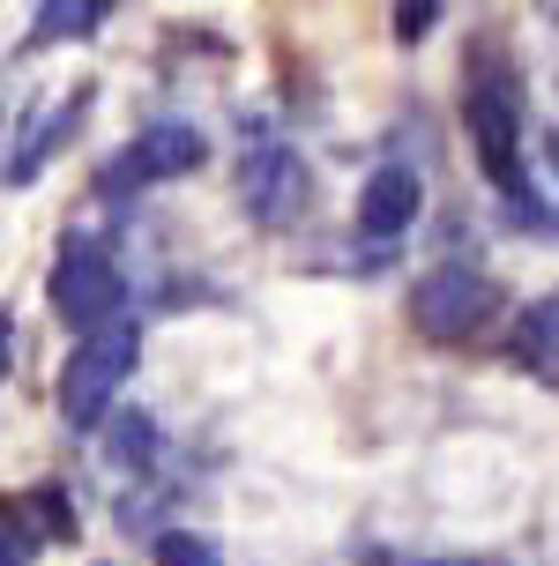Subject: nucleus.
Segmentation results:
<instances>
[{"label": "nucleus", "instance_id": "423d86ee", "mask_svg": "<svg viewBox=\"0 0 559 566\" xmlns=\"http://www.w3.org/2000/svg\"><path fill=\"white\" fill-rule=\"evenodd\" d=\"M307 195H313V179L299 149H253L239 165V201H247L253 224H291L307 209Z\"/></svg>", "mask_w": 559, "mask_h": 566}, {"label": "nucleus", "instance_id": "9d476101", "mask_svg": "<svg viewBox=\"0 0 559 566\" xmlns=\"http://www.w3.org/2000/svg\"><path fill=\"white\" fill-rule=\"evenodd\" d=\"M515 358L537 373V380H552L559 388V298H537L522 313V328H515Z\"/></svg>", "mask_w": 559, "mask_h": 566}, {"label": "nucleus", "instance_id": "20e7f679", "mask_svg": "<svg viewBox=\"0 0 559 566\" xmlns=\"http://www.w3.org/2000/svg\"><path fill=\"white\" fill-rule=\"evenodd\" d=\"M53 313L68 321V328H105V321H120V269H112V254L97 247V239H68L53 261Z\"/></svg>", "mask_w": 559, "mask_h": 566}, {"label": "nucleus", "instance_id": "1a4fd4ad", "mask_svg": "<svg viewBox=\"0 0 559 566\" xmlns=\"http://www.w3.org/2000/svg\"><path fill=\"white\" fill-rule=\"evenodd\" d=\"M97 432H105V462H120V470H149V462H157V418H149V410L112 402Z\"/></svg>", "mask_w": 559, "mask_h": 566}, {"label": "nucleus", "instance_id": "6e6552de", "mask_svg": "<svg viewBox=\"0 0 559 566\" xmlns=\"http://www.w3.org/2000/svg\"><path fill=\"white\" fill-rule=\"evenodd\" d=\"M83 97H90V90H75V97H68V105H60L53 119H38V127L23 135V149H15V165H8V187H30L38 171L53 165V149H60L68 135H75V127H83Z\"/></svg>", "mask_w": 559, "mask_h": 566}, {"label": "nucleus", "instance_id": "4468645a", "mask_svg": "<svg viewBox=\"0 0 559 566\" xmlns=\"http://www.w3.org/2000/svg\"><path fill=\"white\" fill-rule=\"evenodd\" d=\"M157 566H224V559L201 537H187V530H165L157 537Z\"/></svg>", "mask_w": 559, "mask_h": 566}, {"label": "nucleus", "instance_id": "9b49d317", "mask_svg": "<svg viewBox=\"0 0 559 566\" xmlns=\"http://www.w3.org/2000/svg\"><path fill=\"white\" fill-rule=\"evenodd\" d=\"M15 507H23V522L38 530V544H75V514H68V492H60V484H38Z\"/></svg>", "mask_w": 559, "mask_h": 566}, {"label": "nucleus", "instance_id": "39448f33", "mask_svg": "<svg viewBox=\"0 0 559 566\" xmlns=\"http://www.w3.org/2000/svg\"><path fill=\"white\" fill-rule=\"evenodd\" d=\"M463 127H470V142H477L485 179L507 187V195H522V119H515L507 83H470V97H463Z\"/></svg>", "mask_w": 559, "mask_h": 566}, {"label": "nucleus", "instance_id": "412c9836", "mask_svg": "<svg viewBox=\"0 0 559 566\" xmlns=\"http://www.w3.org/2000/svg\"><path fill=\"white\" fill-rule=\"evenodd\" d=\"M365 566H389V559H381V552H373V559H365Z\"/></svg>", "mask_w": 559, "mask_h": 566}, {"label": "nucleus", "instance_id": "ddd939ff", "mask_svg": "<svg viewBox=\"0 0 559 566\" xmlns=\"http://www.w3.org/2000/svg\"><path fill=\"white\" fill-rule=\"evenodd\" d=\"M38 552V530L23 522V507H0V566H30Z\"/></svg>", "mask_w": 559, "mask_h": 566}, {"label": "nucleus", "instance_id": "f3484780", "mask_svg": "<svg viewBox=\"0 0 559 566\" xmlns=\"http://www.w3.org/2000/svg\"><path fill=\"white\" fill-rule=\"evenodd\" d=\"M8 336H15V321H8V306H0V380H8V350H15Z\"/></svg>", "mask_w": 559, "mask_h": 566}, {"label": "nucleus", "instance_id": "a211bd4d", "mask_svg": "<svg viewBox=\"0 0 559 566\" xmlns=\"http://www.w3.org/2000/svg\"><path fill=\"white\" fill-rule=\"evenodd\" d=\"M112 8H120V0H83V15H90V30H97V23H105V15H112Z\"/></svg>", "mask_w": 559, "mask_h": 566}, {"label": "nucleus", "instance_id": "f03ea898", "mask_svg": "<svg viewBox=\"0 0 559 566\" xmlns=\"http://www.w3.org/2000/svg\"><path fill=\"white\" fill-rule=\"evenodd\" d=\"M500 306V291L485 269H463V261H441V269H425L411 283V321H418V336L433 343H463L485 328V313Z\"/></svg>", "mask_w": 559, "mask_h": 566}, {"label": "nucleus", "instance_id": "f8f14e48", "mask_svg": "<svg viewBox=\"0 0 559 566\" xmlns=\"http://www.w3.org/2000/svg\"><path fill=\"white\" fill-rule=\"evenodd\" d=\"M60 38H90L83 0H45L38 8V45H60Z\"/></svg>", "mask_w": 559, "mask_h": 566}, {"label": "nucleus", "instance_id": "aec40b11", "mask_svg": "<svg viewBox=\"0 0 559 566\" xmlns=\"http://www.w3.org/2000/svg\"><path fill=\"white\" fill-rule=\"evenodd\" d=\"M441 566H493V559H441Z\"/></svg>", "mask_w": 559, "mask_h": 566}, {"label": "nucleus", "instance_id": "2eb2a0df", "mask_svg": "<svg viewBox=\"0 0 559 566\" xmlns=\"http://www.w3.org/2000/svg\"><path fill=\"white\" fill-rule=\"evenodd\" d=\"M433 15H441L433 0H403V8H395V30H403V45H418L425 30H433Z\"/></svg>", "mask_w": 559, "mask_h": 566}, {"label": "nucleus", "instance_id": "6ab92c4d", "mask_svg": "<svg viewBox=\"0 0 559 566\" xmlns=\"http://www.w3.org/2000/svg\"><path fill=\"white\" fill-rule=\"evenodd\" d=\"M545 157H552V171H559V135H545Z\"/></svg>", "mask_w": 559, "mask_h": 566}, {"label": "nucleus", "instance_id": "f257e3e1", "mask_svg": "<svg viewBox=\"0 0 559 566\" xmlns=\"http://www.w3.org/2000/svg\"><path fill=\"white\" fill-rule=\"evenodd\" d=\"M142 358V328L135 321H105V328H90L75 343V358L60 366V418L75 424V432H97L112 410V396L127 388V373Z\"/></svg>", "mask_w": 559, "mask_h": 566}, {"label": "nucleus", "instance_id": "7ed1b4c3", "mask_svg": "<svg viewBox=\"0 0 559 566\" xmlns=\"http://www.w3.org/2000/svg\"><path fill=\"white\" fill-rule=\"evenodd\" d=\"M201 157H209L201 127H187V119H165V127L135 135V142H127V149L105 165V201H127V195H142V187H157V179H187V171H201Z\"/></svg>", "mask_w": 559, "mask_h": 566}, {"label": "nucleus", "instance_id": "dca6fc26", "mask_svg": "<svg viewBox=\"0 0 559 566\" xmlns=\"http://www.w3.org/2000/svg\"><path fill=\"white\" fill-rule=\"evenodd\" d=\"M507 201H515V224H530L537 239L552 231V209H545V201H537V195H507Z\"/></svg>", "mask_w": 559, "mask_h": 566}, {"label": "nucleus", "instance_id": "0eeeda50", "mask_svg": "<svg viewBox=\"0 0 559 566\" xmlns=\"http://www.w3.org/2000/svg\"><path fill=\"white\" fill-rule=\"evenodd\" d=\"M418 209H425V179L411 165H381L359 195V231L365 239H403L418 224Z\"/></svg>", "mask_w": 559, "mask_h": 566}]
</instances>
